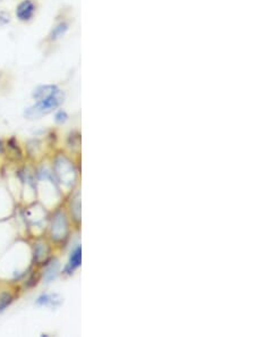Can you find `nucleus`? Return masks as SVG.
<instances>
[{"mask_svg":"<svg viewBox=\"0 0 255 337\" xmlns=\"http://www.w3.org/2000/svg\"><path fill=\"white\" fill-rule=\"evenodd\" d=\"M67 118H68V115L63 110H59L56 114V116H54V120H56L58 124L65 123Z\"/></svg>","mask_w":255,"mask_h":337,"instance_id":"obj_11","label":"nucleus"},{"mask_svg":"<svg viewBox=\"0 0 255 337\" xmlns=\"http://www.w3.org/2000/svg\"><path fill=\"white\" fill-rule=\"evenodd\" d=\"M2 152H3V143L0 141V154H2Z\"/></svg>","mask_w":255,"mask_h":337,"instance_id":"obj_12","label":"nucleus"},{"mask_svg":"<svg viewBox=\"0 0 255 337\" xmlns=\"http://www.w3.org/2000/svg\"><path fill=\"white\" fill-rule=\"evenodd\" d=\"M68 30V24L66 22H60L57 25H54L52 30L49 33V40L50 41H57V40L61 39L63 35L66 34Z\"/></svg>","mask_w":255,"mask_h":337,"instance_id":"obj_6","label":"nucleus"},{"mask_svg":"<svg viewBox=\"0 0 255 337\" xmlns=\"http://www.w3.org/2000/svg\"><path fill=\"white\" fill-rule=\"evenodd\" d=\"M66 230V222L65 217L62 215H57L52 223V239L59 240L63 237L62 235L65 234Z\"/></svg>","mask_w":255,"mask_h":337,"instance_id":"obj_4","label":"nucleus"},{"mask_svg":"<svg viewBox=\"0 0 255 337\" xmlns=\"http://www.w3.org/2000/svg\"><path fill=\"white\" fill-rule=\"evenodd\" d=\"M61 299L60 296L57 294H44L41 295L40 298L36 300V304L38 305H47V307L56 308L58 305H60Z\"/></svg>","mask_w":255,"mask_h":337,"instance_id":"obj_5","label":"nucleus"},{"mask_svg":"<svg viewBox=\"0 0 255 337\" xmlns=\"http://www.w3.org/2000/svg\"><path fill=\"white\" fill-rule=\"evenodd\" d=\"M58 90L59 89H58L57 85H53V84L39 85L38 88L34 89V91H33V94H32V97H33L35 99V100H41V99L51 96L52 93L57 92Z\"/></svg>","mask_w":255,"mask_h":337,"instance_id":"obj_3","label":"nucleus"},{"mask_svg":"<svg viewBox=\"0 0 255 337\" xmlns=\"http://www.w3.org/2000/svg\"><path fill=\"white\" fill-rule=\"evenodd\" d=\"M65 100V94L60 90L52 93L51 96L41 99L35 102V105L27 108L24 111V116L27 119H39L43 116L50 114L61 105Z\"/></svg>","mask_w":255,"mask_h":337,"instance_id":"obj_1","label":"nucleus"},{"mask_svg":"<svg viewBox=\"0 0 255 337\" xmlns=\"http://www.w3.org/2000/svg\"><path fill=\"white\" fill-rule=\"evenodd\" d=\"M81 254H82L81 248L75 249L74 252L72 253L71 259H70V262H68L67 267H66V271H65L68 274V275H71V274L74 273L75 269L81 264V257H82Z\"/></svg>","mask_w":255,"mask_h":337,"instance_id":"obj_7","label":"nucleus"},{"mask_svg":"<svg viewBox=\"0 0 255 337\" xmlns=\"http://www.w3.org/2000/svg\"><path fill=\"white\" fill-rule=\"evenodd\" d=\"M12 296L9 294H4L2 298H0V311H3V310L12 303Z\"/></svg>","mask_w":255,"mask_h":337,"instance_id":"obj_9","label":"nucleus"},{"mask_svg":"<svg viewBox=\"0 0 255 337\" xmlns=\"http://www.w3.org/2000/svg\"><path fill=\"white\" fill-rule=\"evenodd\" d=\"M58 268H59V264L57 261H54L50 264L47 269V272H45V281L49 283L50 281H52L53 278H56L57 274H58Z\"/></svg>","mask_w":255,"mask_h":337,"instance_id":"obj_8","label":"nucleus"},{"mask_svg":"<svg viewBox=\"0 0 255 337\" xmlns=\"http://www.w3.org/2000/svg\"><path fill=\"white\" fill-rule=\"evenodd\" d=\"M35 13V4L32 0H22L16 7V17L21 22H29L33 19Z\"/></svg>","mask_w":255,"mask_h":337,"instance_id":"obj_2","label":"nucleus"},{"mask_svg":"<svg viewBox=\"0 0 255 337\" xmlns=\"http://www.w3.org/2000/svg\"><path fill=\"white\" fill-rule=\"evenodd\" d=\"M9 22H11V15H9V13L2 11L0 12V28L2 26L7 25Z\"/></svg>","mask_w":255,"mask_h":337,"instance_id":"obj_10","label":"nucleus"}]
</instances>
